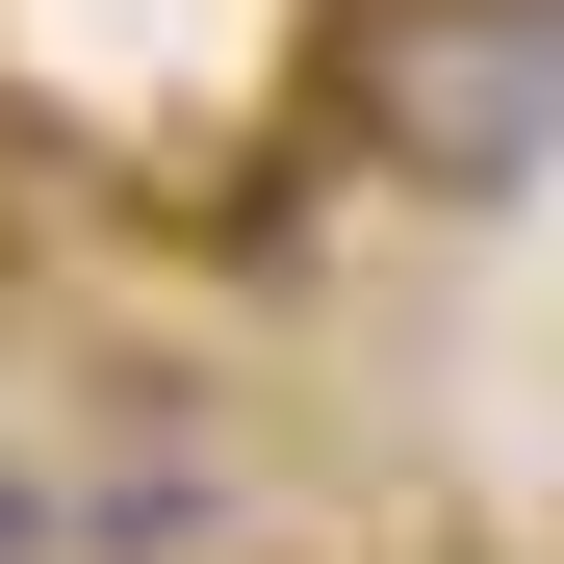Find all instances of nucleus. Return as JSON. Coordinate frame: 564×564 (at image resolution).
I'll return each instance as SVG.
<instances>
[{
  "instance_id": "f257e3e1",
  "label": "nucleus",
  "mask_w": 564,
  "mask_h": 564,
  "mask_svg": "<svg viewBox=\"0 0 564 564\" xmlns=\"http://www.w3.org/2000/svg\"><path fill=\"white\" fill-rule=\"evenodd\" d=\"M308 154H359L386 206H539L564 180V0H308Z\"/></svg>"
},
{
  "instance_id": "f03ea898",
  "label": "nucleus",
  "mask_w": 564,
  "mask_h": 564,
  "mask_svg": "<svg viewBox=\"0 0 564 564\" xmlns=\"http://www.w3.org/2000/svg\"><path fill=\"white\" fill-rule=\"evenodd\" d=\"M52 539H77V513H52V488H26V462H0V564H52Z\"/></svg>"
}]
</instances>
